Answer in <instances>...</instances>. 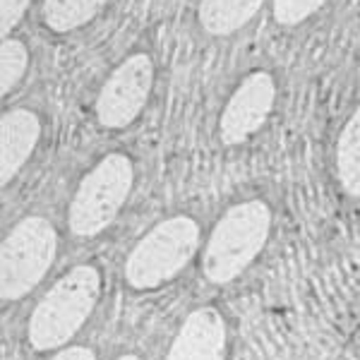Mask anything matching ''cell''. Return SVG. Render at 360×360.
Instances as JSON below:
<instances>
[{"mask_svg": "<svg viewBox=\"0 0 360 360\" xmlns=\"http://www.w3.org/2000/svg\"><path fill=\"white\" fill-rule=\"evenodd\" d=\"M98 293L101 274L96 266L79 264L63 274L29 317V344L37 351H53L65 346L94 312Z\"/></svg>", "mask_w": 360, "mask_h": 360, "instance_id": "obj_1", "label": "cell"}, {"mask_svg": "<svg viewBox=\"0 0 360 360\" xmlns=\"http://www.w3.org/2000/svg\"><path fill=\"white\" fill-rule=\"evenodd\" d=\"M271 233V209L262 200L231 207L209 233L202 274L212 283H231L257 259Z\"/></svg>", "mask_w": 360, "mask_h": 360, "instance_id": "obj_2", "label": "cell"}, {"mask_svg": "<svg viewBox=\"0 0 360 360\" xmlns=\"http://www.w3.org/2000/svg\"><path fill=\"white\" fill-rule=\"evenodd\" d=\"M200 248V226L193 217H171L137 240L125 259V281L137 291H152L176 278Z\"/></svg>", "mask_w": 360, "mask_h": 360, "instance_id": "obj_3", "label": "cell"}, {"mask_svg": "<svg viewBox=\"0 0 360 360\" xmlns=\"http://www.w3.org/2000/svg\"><path fill=\"white\" fill-rule=\"evenodd\" d=\"M135 183L130 156L108 154L82 178L68 212L70 231L79 238H94L106 231L127 202Z\"/></svg>", "mask_w": 360, "mask_h": 360, "instance_id": "obj_4", "label": "cell"}, {"mask_svg": "<svg viewBox=\"0 0 360 360\" xmlns=\"http://www.w3.org/2000/svg\"><path fill=\"white\" fill-rule=\"evenodd\" d=\"M58 252V236L49 219L27 217L3 240L0 250V295L20 300L41 283Z\"/></svg>", "mask_w": 360, "mask_h": 360, "instance_id": "obj_5", "label": "cell"}, {"mask_svg": "<svg viewBox=\"0 0 360 360\" xmlns=\"http://www.w3.org/2000/svg\"><path fill=\"white\" fill-rule=\"evenodd\" d=\"M154 84V63L147 53L125 58L108 75L96 96V120L106 130H123L147 106Z\"/></svg>", "mask_w": 360, "mask_h": 360, "instance_id": "obj_6", "label": "cell"}, {"mask_svg": "<svg viewBox=\"0 0 360 360\" xmlns=\"http://www.w3.org/2000/svg\"><path fill=\"white\" fill-rule=\"evenodd\" d=\"M276 103V82L269 72L248 75L226 101L219 118V137L224 144H240L259 132Z\"/></svg>", "mask_w": 360, "mask_h": 360, "instance_id": "obj_7", "label": "cell"}, {"mask_svg": "<svg viewBox=\"0 0 360 360\" xmlns=\"http://www.w3.org/2000/svg\"><path fill=\"white\" fill-rule=\"evenodd\" d=\"M226 324L214 307H197L185 317L166 360H224Z\"/></svg>", "mask_w": 360, "mask_h": 360, "instance_id": "obj_8", "label": "cell"}, {"mask_svg": "<svg viewBox=\"0 0 360 360\" xmlns=\"http://www.w3.org/2000/svg\"><path fill=\"white\" fill-rule=\"evenodd\" d=\"M41 137V120L29 108H13L0 120V180L8 185L25 168Z\"/></svg>", "mask_w": 360, "mask_h": 360, "instance_id": "obj_9", "label": "cell"}, {"mask_svg": "<svg viewBox=\"0 0 360 360\" xmlns=\"http://www.w3.org/2000/svg\"><path fill=\"white\" fill-rule=\"evenodd\" d=\"M262 5L264 0H200L197 20L212 37H229L245 27Z\"/></svg>", "mask_w": 360, "mask_h": 360, "instance_id": "obj_10", "label": "cell"}, {"mask_svg": "<svg viewBox=\"0 0 360 360\" xmlns=\"http://www.w3.org/2000/svg\"><path fill=\"white\" fill-rule=\"evenodd\" d=\"M336 176L348 195L360 197V106L346 120L336 142Z\"/></svg>", "mask_w": 360, "mask_h": 360, "instance_id": "obj_11", "label": "cell"}, {"mask_svg": "<svg viewBox=\"0 0 360 360\" xmlns=\"http://www.w3.org/2000/svg\"><path fill=\"white\" fill-rule=\"evenodd\" d=\"M108 0H44V25L56 34H68L89 25Z\"/></svg>", "mask_w": 360, "mask_h": 360, "instance_id": "obj_12", "label": "cell"}, {"mask_svg": "<svg viewBox=\"0 0 360 360\" xmlns=\"http://www.w3.org/2000/svg\"><path fill=\"white\" fill-rule=\"evenodd\" d=\"M29 68V51L20 39H5L0 49V89L8 96L22 82Z\"/></svg>", "mask_w": 360, "mask_h": 360, "instance_id": "obj_13", "label": "cell"}, {"mask_svg": "<svg viewBox=\"0 0 360 360\" xmlns=\"http://www.w3.org/2000/svg\"><path fill=\"white\" fill-rule=\"evenodd\" d=\"M327 0H271V15L278 25L295 27L322 10Z\"/></svg>", "mask_w": 360, "mask_h": 360, "instance_id": "obj_14", "label": "cell"}, {"mask_svg": "<svg viewBox=\"0 0 360 360\" xmlns=\"http://www.w3.org/2000/svg\"><path fill=\"white\" fill-rule=\"evenodd\" d=\"M32 0H0V32L8 39L10 32L20 25V20L25 17L27 8Z\"/></svg>", "mask_w": 360, "mask_h": 360, "instance_id": "obj_15", "label": "cell"}, {"mask_svg": "<svg viewBox=\"0 0 360 360\" xmlns=\"http://www.w3.org/2000/svg\"><path fill=\"white\" fill-rule=\"evenodd\" d=\"M51 360H96V356H94V351L86 346H70V348L58 351Z\"/></svg>", "mask_w": 360, "mask_h": 360, "instance_id": "obj_16", "label": "cell"}, {"mask_svg": "<svg viewBox=\"0 0 360 360\" xmlns=\"http://www.w3.org/2000/svg\"><path fill=\"white\" fill-rule=\"evenodd\" d=\"M118 360H142V358H137V356H120Z\"/></svg>", "mask_w": 360, "mask_h": 360, "instance_id": "obj_17", "label": "cell"}]
</instances>
